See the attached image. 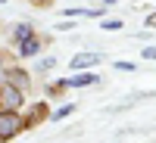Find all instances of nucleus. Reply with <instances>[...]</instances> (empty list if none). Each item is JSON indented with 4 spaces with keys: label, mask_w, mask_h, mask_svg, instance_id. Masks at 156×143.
Listing matches in <instances>:
<instances>
[{
    "label": "nucleus",
    "mask_w": 156,
    "mask_h": 143,
    "mask_svg": "<svg viewBox=\"0 0 156 143\" xmlns=\"http://www.w3.org/2000/svg\"><path fill=\"white\" fill-rule=\"evenodd\" d=\"M75 112V106H72V103H69V106H59L56 112H53V121H59V118H66V115H72Z\"/></svg>",
    "instance_id": "8"
},
{
    "label": "nucleus",
    "mask_w": 156,
    "mask_h": 143,
    "mask_svg": "<svg viewBox=\"0 0 156 143\" xmlns=\"http://www.w3.org/2000/svg\"><path fill=\"white\" fill-rule=\"evenodd\" d=\"M25 128V118L12 109H0V143H6L12 137H19V131Z\"/></svg>",
    "instance_id": "1"
},
{
    "label": "nucleus",
    "mask_w": 156,
    "mask_h": 143,
    "mask_svg": "<svg viewBox=\"0 0 156 143\" xmlns=\"http://www.w3.org/2000/svg\"><path fill=\"white\" fill-rule=\"evenodd\" d=\"M25 37H31V25H16V41H25Z\"/></svg>",
    "instance_id": "7"
},
{
    "label": "nucleus",
    "mask_w": 156,
    "mask_h": 143,
    "mask_svg": "<svg viewBox=\"0 0 156 143\" xmlns=\"http://www.w3.org/2000/svg\"><path fill=\"white\" fill-rule=\"evenodd\" d=\"M94 81H97V75L94 72H84V75H75V78L59 81V87H87V84H94Z\"/></svg>",
    "instance_id": "3"
},
{
    "label": "nucleus",
    "mask_w": 156,
    "mask_h": 143,
    "mask_svg": "<svg viewBox=\"0 0 156 143\" xmlns=\"http://www.w3.org/2000/svg\"><path fill=\"white\" fill-rule=\"evenodd\" d=\"M3 75H6V72H3V59H0V78H3Z\"/></svg>",
    "instance_id": "14"
},
{
    "label": "nucleus",
    "mask_w": 156,
    "mask_h": 143,
    "mask_svg": "<svg viewBox=\"0 0 156 143\" xmlns=\"http://www.w3.org/2000/svg\"><path fill=\"white\" fill-rule=\"evenodd\" d=\"M22 103H25V97H22V90L16 87V84H0V106L3 109H12V112H19L22 109Z\"/></svg>",
    "instance_id": "2"
},
{
    "label": "nucleus",
    "mask_w": 156,
    "mask_h": 143,
    "mask_svg": "<svg viewBox=\"0 0 156 143\" xmlns=\"http://www.w3.org/2000/svg\"><path fill=\"white\" fill-rule=\"evenodd\" d=\"M119 28H122L119 19H106V22H103V31H119Z\"/></svg>",
    "instance_id": "9"
},
{
    "label": "nucleus",
    "mask_w": 156,
    "mask_h": 143,
    "mask_svg": "<svg viewBox=\"0 0 156 143\" xmlns=\"http://www.w3.org/2000/svg\"><path fill=\"white\" fill-rule=\"evenodd\" d=\"M37 50H41V44H37V37L31 34V37H25V41H19V53L22 56H34Z\"/></svg>",
    "instance_id": "5"
},
{
    "label": "nucleus",
    "mask_w": 156,
    "mask_h": 143,
    "mask_svg": "<svg viewBox=\"0 0 156 143\" xmlns=\"http://www.w3.org/2000/svg\"><path fill=\"white\" fill-rule=\"evenodd\" d=\"M147 25H150V28H156V12H150V16H147Z\"/></svg>",
    "instance_id": "12"
},
{
    "label": "nucleus",
    "mask_w": 156,
    "mask_h": 143,
    "mask_svg": "<svg viewBox=\"0 0 156 143\" xmlns=\"http://www.w3.org/2000/svg\"><path fill=\"white\" fill-rule=\"evenodd\" d=\"M31 3H37V6H47V3H50V0H31Z\"/></svg>",
    "instance_id": "13"
},
{
    "label": "nucleus",
    "mask_w": 156,
    "mask_h": 143,
    "mask_svg": "<svg viewBox=\"0 0 156 143\" xmlns=\"http://www.w3.org/2000/svg\"><path fill=\"white\" fill-rule=\"evenodd\" d=\"M144 53V59H156V47H147V50H140Z\"/></svg>",
    "instance_id": "11"
},
{
    "label": "nucleus",
    "mask_w": 156,
    "mask_h": 143,
    "mask_svg": "<svg viewBox=\"0 0 156 143\" xmlns=\"http://www.w3.org/2000/svg\"><path fill=\"white\" fill-rule=\"evenodd\" d=\"M53 66H56V59H53V56H47V59H41V66H37V69H41V72H50Z\"/></svg>",
    "instance_id": "10"
},
{
    "label": "nucleus",
    "mask_w": 156,
    "mask_h": 143,
    "mask_svg": "<svg viewBox=\"0 0 156 143\" xmlns=\"http://www.w3.org/2000/svg\"><path fill=\"white\" fill-rule=\"evenodd\" d=\"M0 3H6V0H0Z\"/></svg>",
    "instance_id": "15"
},
{
    "label": "nucleus",
    "mask_w": 156,
    "mask_h": 143,
    "mask_svg": "<svg viewBox=\"0 0 156 143\" xmlns=\"http://www.w3.org/2000/svg\"><path fill=\"white\" fill-rule=\"evenodd\" d=\"M103 56L100 53H78L75 59H72V69H87V66H97Z\"/></svg>",
    "instance_id": "4"
},
{
    "label": "nucleus",
    "mask_w": 156,
    "mask_h": 143,
    "mask_svg": "<svg viewBox=\"0 0 156 143\" xmlns=\"http://www.w3.org/2000/svg\"><path fill=\"white\" fill-rule=\"evenodd\" d=\"M6 75H9V84H16L19 90H25V87H28V78H25L28 72H22V69H12V72H6Z\"/></svg>",
    "instance_id": "6"
}]
</instances>
